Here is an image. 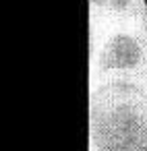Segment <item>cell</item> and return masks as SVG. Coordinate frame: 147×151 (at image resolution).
<instances>
[{
	"label": "cell",
	"instance_id": "2",
	"mask_svg": "<svg viewBox=\"0 0 147 151\" xmlns=\"http://www.w3.org/2000/svg\"><path fill=\"white\" fill-rule=\"evenodd\" d=\"M91 31H104L114 25L147 23V0H89Z\"/></svg>",
	"mask_w": 147,
	"mask_h": 151
},
{
	"label": "cell",
	"instance_id": "1",
	"mask_svg": "<svg viewBox=\"0 0 147 151\" xmlns=\"http://www.w3.org/2000/svg\"><path fill=\"white\" fill-rule=\"evenodd\" d=\"M91 151H147V77L91 79Z\"/></svg>",
	"mask_w": 147,
	"mask_h": 151
}]
</instances>
